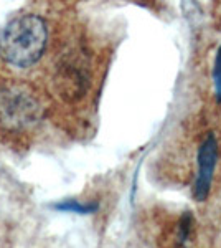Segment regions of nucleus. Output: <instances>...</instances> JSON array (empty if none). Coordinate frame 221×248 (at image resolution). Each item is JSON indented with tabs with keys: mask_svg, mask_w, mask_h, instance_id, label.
Listing matches in <instances>:
<instances>
[{
	"mask_svg": "<svg viewBox=\"0 0 221 248\" xmlns=\"http://www.w3.org/2000/svg\"><path fill=\"white\" fill-rule=\"evenodd\" d=\"M96 77L94 51L83 33H70L58 45L46 71L48 91L63 106L78 108L89 96Z\"/></svg>",
	"mask_w": 221,
	"mask_h": 248,
	"instance_id": "nucleus-1",
	"label": "nucleus"
},
{
	"mask_svg": "<svg viewBox=\"0 0 221 248\" xmlns=\"http://www.w3.org/2000/svg\"><path fill=\"white\" fill-rule=\"evenodd\" d=\"M50 23L37 10H25L0 30V62L18 71L35 68L48 51Z\"/></svg>",
	"mask_w": 221,
	"mask_h": 248,
	"instance_id": "nucleus-2",
	"label": "nucleus"
},
{
	"mask_svg": "<svg viewBox=\"0 0 221 248\" xmlns=\"http://www.w3.org/2000/svg\"><path fill=\"white\" fill-rule=\"evenodd\" d=\"M45 116L46 99L37 86L22 78H0V134H31Z\"/></svg>",
	"mask_w": 221,
	"mask_h": 248,
	"instance_id": "nucleus-3",
	"label": "nucleus"
},
{
	"mask_svg": "<svg viewBox=\"0 0 221 248\" xmlns=\"http://www.w3.org/2000/svg\"><path fill=\"white\" fill-rule=\"evenodd\" d=\"M220 161L221 149L218 133L206 127V131L200 134L195 142V169L192 190H193V199L196 202H206L210 197L220 170Z\"/></svg>",
	"mask_w": 221,
	"mask_h": 248,
	"instance_id": "nucleus-4",
	"label": "nucleus"
},
{
	"mask_svg": "<svg viewBox=\"0 0 221 248\" xmlns=\"http://www.w3.org/2000/svg\"><path fill=\"white\" fill-rule=\"evenodd\" d=\"M205 118L206 127L216 131L221 124V43L206 57V77H205Z\"/></svg>",
	"mask_w": 221,
	"mask_h": 248,
	"instance_id": "nucleus-5",
	"label": "nucleus"
},
{
	"mask_svg": "<svg viewBox=\"0 0 221 248\" xmlns=\"http://www.w3.org/2000/svg\"><path fill=\"white\" fill-rule=\"evenodd\" d=\"M53 209L68 212V214L71 212V214L84 215V214H92V212H96L98 210V205H96V203H83L79 201H74V199H68V201L55 203Z\"/></svg>",
	"mask_w": 221,
	"mask_h": 248,
	"instance_id": "nucleus-6",
	"label": "nucleus"
}]
</instances>
